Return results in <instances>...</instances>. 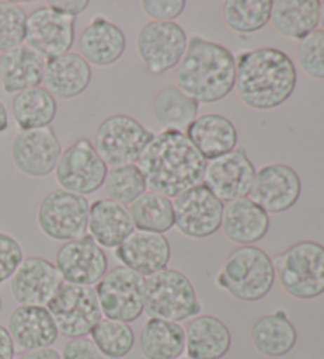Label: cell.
<instances>
[{
	"mask_svg": "<svg viewBox=\"0 0 324 359\" xmlns=\"http://www.w3.org/2000/svg\"><path fill=\"white\" fill-rule=\"evenodd\" d=\"M89 4V0H51V2H48V7L58 11V13L76 18L78 15L84 13Z\"/></svg>",
	"mask_w": 324,
	"mask_h": 359,
	"instance_id": "obj_43",
	"label": "cell"
},
{
	"mask_svg": "<svg viewBox=\"0 0 324 359\" xmlns=\"http://www.w3.org/2000/svg\"><path fill=\"white\" fill-rule=\"evenodd\" d=\"M103 189L109 200L121 203L123 206H130L141 195L146 194L147 185L138 166L126 165L108 170Z\"/></svg>",
	"mask_w": 324,
	"mask_h": 359,
	"instance_id": "obj_37",
	"label": "cell"
},
{
	"mask_svg": "<svg viewBox=\"0 0 324 359\" xmlns=\"http://www.w3.org/2000/svg\"><path fill=\"white\" fill-rule=\"evenodd\" d=\"M144 280L122 264L108 269L95 287L103 317L127 325L138 320L144 313Z\"/></svg>",
	"mask_w": 324,
	"mask_h": 359,
	"instance_id": "obj_10",
	"label": "cell"
},
{
	"mask_svg": "<svg viewBox=\"0 0 324 359\" xmlns=\"http://www.w3.org/2000/svg\"><path fill=\"white\" fill-rule=\"evenodd\" d=\"M8 332L13 339L15 348L34 351L49 348L59 337L51 313L46 307L18 306L8 317Z\"/></svg>",
	"mask_w": 324,
	"mask_h": 359,
	"instance_id": "obj_21",
	"label": "cell"
},
{
	"mask_svg": "<svg viewBox=\"0 0 324 359\" xmlns=\"http://www.w3.org/2000/svg\"><path fill=\"white\" fill-rule=\"evenodd\" d=\"M22 262L24 252L21 244L11 234L0 231V283L13 277Z\"/></svg>",
	"mask_w": 324,
	"mask_h": 359,
	"instance_id": "obj_40",
	"label": "cell"
},
{
	"mask_svg": "<svg viewBox=\"0 0 324 359\" xmlns=\"http://www.w3.org/2000/svg\"><path fill=\"white\" fill-rule=\"evenodd\" d=\"M46 60L27 45H21L0 55V83L7 95H16L39 88L45 76Z\"/></svg>",
	"mask_w": 324,
	"mask_h": 359,
	"instance_id": "obj_27",
	"label": "cell"
},
{
	"mask_svg": "<svg viewBox=\"0 0 324 359\" xmlns=\"http://www.w3.org/2000/svg\"><path fill=\"white\" fill-rule=\"evenodd\" d=\"M176 88L199 104L217 103L236 86V57L220 43L191 36L176 67Z\"/></svg>",
	"mask_w": 324,
	"mask_h": 359,
	"instance_id": "obj_3",
	"label": "cell"
},
{
	"mask_svg": "<svg viewBox=\"0 0 324 359\" xmlns=\"http://www.w3.org/2000/svg\"><path fill=\"white\" fill-rule=\"evenodd\" d=\"M187 34L184 27L173 22L151 21L140 30L136 49L146 70L151 75L163 73L176 68L187 51Z\"/></svg>",
	"mask_w": 324,
	"mask_h": 359,
	"instance_id": "obj_13",
	"label": "cell"
},
{
	"mask_svg": "<svg viewBox=\"0 0 324 359\" xmlns=\"http://www.w3.org/2000/svg\"><path fill=\"white\" fill-rule=\"evenodd\" d=\"M276 277L291 298L310 301L324 293V245L301 241L272 258Z\"/></svg>",
	"mask_w": 324,
	"mask_h": 359,
	"instance_id": "obj_5",
	"label": "cell"
},
{
	"mask_svg": "<svg viewBox=\"0 0 324 359\" xmlns=\"http://www.w3.org/2000/svg\"><path fill=\"white\" fill-rule=\"evenodd\" d=\"M76 39L74 18L58 13L53 8L39 7L27 15L26 45L49 60L72 51Z\"/></svg>",
	"mask_w": 324,
	"mask_h": 359,
	"instance_id": "obj_15",
	"label": "cell"
},
{
	"mask_svg": "<svg viewBox=\"0 0 324 359\" xmlns=\"http://www.w3.org/2000/svg\"><path fill=\"white\" fill-rule=\"evenodd\" d=\"M46 309L60 336L67 339L87 337L103 318L95 288L83 285L64 283Z\"/></svg>",
	"mask_w": 324,
	"mask_h": 359,
	"instance_id": "obj_9",
	"label": "cell"
},
{
	"mask_svg": "<svg viewBox=\"0 0 324 359\" xmlns=\"http://www.w3.org/2000/svg\"><path fill=\"white\" fill-rule=\"evenodd\" d=\"M185 135L205 162L233 152L239 142L238 128L222 114L198 116L187 128Z\"/></svg>",
	"mask_w": 324,
	"mask_h": 359,
	"instance_id": "obj_24",
	"label": "cell"
},
{
	"mask_svg": "<svg viewBox=\"0 0 324 359\" xmlns=\"http://www.w3.org/2000/svg\"><path fill=\"white\" fill-rule=\"evenodd\" d=\"M152 111L160 128L184 132L198 117L199 103L185 95L180 89L170 86L161 89L154 98Z\"/></svg>",
	"mask_w": 324,
	"mask_h": 359,
	"instance_id": "obj_33",
	"label": "cell"
},
{
	"mask_svg": "<svg viewBox=\"0 0 324 359\" xmlns=\"http://www.w3.org/2000/svg\"><path fill=\"white\" fill-rule=\"evenodd\" d=\"M205 165L185 132L179 130H161L154 135L136 162L147 189L170 200L203 184Z\"/></svg>",
	"mask_w": 324,
	"mask_h": 359,
	"instance_id": "obj_1",
	"label": "cell"
},
{
	"mask_svg": "<svg viewBox=\"0 0 324 359\" xmlns=\"http://www.w3.org/2000/svg\"><path fill=\"white\" fill-rule=\"evenodd\" d=\"M62 152L51 127L20 132L11 142V160L18 171L29 177H46L54 172Z\"/></svg>",
	"mask_w": 324,
	"mask_h": 359,
	"instance_id": "obj_18",
	"label": "cell"
},
{
	"mask_svg": "<svg viewBox=\"0 0 324 359\" xmlns=\"http://www.w3.org/2000/svg\"><path fill=\"white\" fill-rule=\"evenodd\" d=\"M179 359H189V358H179Z\"/></svg>",
	"mask_w": 324,
	"mask_h": 359,
	"instance_id": "obj_49",
	"label": "cell"
},
{
	"mask_svg": "<svg viewBox=\"0 0 324 359\" xmlns=\"http://www.w3.org/2000/svg\"><path fill=\"white\" fill-rule=\"evenodd\" d=\"M272 0H228L223 21L236 34H255L271 22Z\"/></svg>",
	"mask_w": 324,
	"mask_h": 359,
	"instance_id": "obj_35",
	"label": "cell"
},
{
	"mask_svg": "<svg viewBox=\"0 0 324 359\" xmlns=\"http://www.w3.org/2000/svg\"><path fill=\"white\" fill-rule=\"evenodd\" d=\"M108 170L92 141L81 138L62 152L54 172L62 190L87 196L103 187Z\"/></svg>",
	"mask_w": 324,
	"mask_h": 359,
	"instance_id": "obj_11",
	"label": "cell"
},
{
	"mask_svg": "<svg viewBox=\"0 0 324 359\" xmlns=\"http://www.w3.org/2000/svg\"><path fill=\"white\" fill-rule=\"evenodd\" d=\"M174 226L190 239L214 236L222 228L223 204L204 184L195 185L174 198Z\"/></svg>",
	"mask_w": 324,
	"mask_h": 359,
	"instance_id": "obj_12",
	"label": "cell"
},
{
	"mask_svg": "<svg viewBox=\"0 0 324 359\" xmlns=\"http://www.w3.org/2000/svg\"><path fill=\"white\" fill-rule=\"evenodd\" d=\"M62 359H106L89 337L70 339L62 350Z\"/></svg>",
	"mask_w": 324,
	"mask_h": 359,
	"instance_id": "obj_42",
	"label": "cell"
},
{
	"mask_svg": "<svg viewBox=\"0 0 324 359\" xmlns=\"http://www.w3.org/2000/svg\"><path fill=\"white\" fill-rule=\"evenodd\" d=\"M269 226V214H266L248 198L227 203L225 210H223L222 230L234 244H257L266 238Z\"/></svg>",
	"mask_w": 324,
	"mask_h": 359,
	"instance_id": "obj_28",
	"label": "cell"
},
{
	"mask_svg": "<svg viewBox=\"0 0 324 359\" xmlns=\"http://www.w3.org/2000/svg\"><path fill=\"white\" fill-rule=\"evenodd\" d=\"M55 268L65 283L93 287L108 272L109 263L104 250L90 234L60 245L55 253Z\"/></svg>",
	"mask_w": 324,
	"mask_h": 359,
	"instance_id": "obj_17",
	"label": "cell"
},
{
	"mask_svg": "<svg viewBox=\"0 0 324 359\" xmlns=\"http://www.w3.org/2000/svg\"><path fill=\"white\" fill-rule=\"evenodd\" d=\"M154 135L135 117L114 114L100 123L92 144L108 168H117L136 165Z\"/></svg>",
	"mask_w": 324,
	"mask_h": 359,
	"instance_id": "obj_7",
	"label": "cell"
},
{
	"mask_svg": "<svg viewBox=\"0 0 324 359\" xmlns=\"http://www.w3.org/2000/svg\"><path fill=\"white\" fill-rule=\"evenodd\" d=\"M255 172L257 170L247 149L238 146L227 156L208 162L203 184L225 204L247 198Z\"/></svg>",
	"mask_w": 324,
	"mask_h": 359,
	"instance_id": "obj_16",
	"label": "cell"
},
{
	"mask_svg": "<svg viewBox=\"0 0 324 359\" xmlns=\"http://www.w3.org/2000/svg\"><path fill=\"white\" fill-rule=\"evenodd\" d=\"M8 111L5 108L4 102H0V135L5 133L8 130Z\"/></svg>",
	"mask_w": 324,
	"mask_h": 359,
	"instance_id": "obj_46",
	"label": "cell"
},
{
	"mask_svg": "<svg viewBox=\"0 0 324 359\" xmlns=\"http://www.w3.org/2000/svg\"><path fill=\"white\" fill-rule=\"evenodd\" d=\"M201 301L184 272L163 269L144 280V313L173 323L201 315Z\"/></svg>",
	"mask_w": 324,
	"mask_h": 359,
	"instance_id": "obj_6",
	"label": "cell"
},
{
	"mask_svg": "<svg viewBox=\"0 0 324 359\" xmlns=\"http://www.w3.org/2000/svg\"><path fill=\"white\" fill-rule=\"evenodd\" d=\"M0 311H2V296H0Z\"/></svg>",
	"mask_w": 324,
	"mask_h": 359,
	"instance_id": "obj_48",
	"label": "cell"
},
{
	"mask_svg": "<svg viewBox=\"0 0 324 359\" xmlns=\"http://www.w3.org/2000/svg\"><path fill=\"white\" fill-rule=\"evenodd\" d=\"M89 210L90 203L86 196L58 189L41 200L36 224L46 238L70 243L89 231Z\"/></svg>",
	"mask_w": 324,
	"mask_h": 359,
	"instance_id": "obj_8",
	"label": "cell"
},
{
	"mask_svg": "<svg viewBox=\"0 0 324 359\" xmlns=\"http://www.w3.org/2000/svg\"><path fill=\"white\" fill-rule=\"evenodd\" d=\"M140 350L146 359H179L185 351V330L173 321L149 318L140 331Z\"/></svg>",
	"mask_w": 324,
	"mask_h": 359,
	"instance_id": "obj_31",
	"label": "cell"
},
{
	"mask_svg": "<svg viewBox=\"0 0 324 359\" xmlns=\"http://www.w3.org/2000/svg\"><path fill=\"white\" fill-rule=\"evenodd\" d=\"M90 340L106 359H123L133 350L135 332L122 321L102 318L92 330Z\"/></svg>",
	"mask_w": 324,
	"mask_h": 359,
	"instance_id": "obj_36",
	"label": "cell"
},
{
	"mask_svg": "<svg viewBox=\"0 0 324 359\" xmlns=\"http://www.w3.org/2000/svg\"><path fill=\"white\" fill-rule=\"evenodd\" d=\"M135 231L130 209L109 198L90 204L89 234L102 249H117Z\"/></svg>",
	"mask_w": 324,
	"mask_h": 359,
	"instance_id": "obj_26",
	"label": "cell"
},
{
	"mask_svg": "<svg viewBox=\"0 0 324 359\" xmlns=\"http://www.w3.org/2000/svg\"><path fill=\"white\" fill-rule=\"evenodd\" d=\"M215 283L238 301H261L276 283L272 258L257 245H239L223 262Z\"/></svg>",
	"mask_w": 324,
	"mask_h": 359,
	"instance_id": "obj_4",
	"label": "cell"
},
{
	"mask_svg": "<svg viewBox=\"0 0 324 359\" xmlns=\"http://www.w3.org/2000/svg\"><path fill=\"white\" fill-rule=\"evenodd\" d=\"M297 70L282 49L257 48L236 59V86L241 102L250 109L271 111L290 100L296 89Z\"/></svg>",
	"mask_w": 324,
	"mask_h": 359,
	"instance_id": "obj_2",
	"label": "cell"
},
{
	"mask_svg": "<svg viewBox=\"0 0 324 359\" xmlns=\"http://www.w3.org/2000/svg\"><path fill=\"white\" fill-rule=\"evenodd\" d=\"M11 114L21 132L51 127L58 114V100L39 86L15 95L11 102Z\"/></svg>",
	"mask_w": 324,
	"mask_h": 359,
	"instance_id": "obj_32",
	"label": "cell"
},
{
	"mask_svg": "<svg viewBox=\"0 0 324 359\" xmlns=\"http://www.w3.org/2000/svg\"><path fill=\"white\" fill-rule=\"evenodd\" d=\"M320 26H321V30H324V2H321V8H320Z\"/></svg>",
	"mask_w": 324,
	"mask_h": 359,
	"instance_id": "obj_47",
	"label": "cell"
},
{
	"mask_svg": "<svg viewBox=\"0 0 324 359\" xmlns=\"http://www.w3.org/2000/svg\"><path fill=\"white\" fill-rule=\"evenodd\" d=\"M250 337L255 350L263 356L282 358L296 346L297 331L288 313L278 309L255 321Z\"/></svg>",
	"mask_w": 324,
	"mask_h": 359,
	"instance_id": "obj_29",
	"label": "cell"
},
{
	"mask_svg": "<svg viewBox=\"0 0 324 359\" xmlns=\"http://www.w3.org/2000/svg\"><path fill=\"white\" fill-rule=\"evenodd\" d=\"M231 344L229 327L214 315H198L187 323L185 351L189 359H223L231 350Z\"/></svg>",
	"mask_w": 324,
	"mask_h": 359,
	"instance_id": "obj_25",
	"label": "cell"
},
{
	"mask_svg": "<svg viewBox=\"0 0 324 359\" xmlns=\"http://www.w3.org/2000/svg\"><path fill=\"white\" fill-rule=\"evenodd\" d=\"M55 264L41 257H29L10 278L11 294L20 306L46 307L64 285Z\"/></svg>",
	"mask_w": 324,
	"mask_h": 359,
	"instance_id": "obj_19",
	"label": "cell"
},
{
	"mask_svg": "<svg viewBox=\"0 0 324 359\" xmlns=\"http://www.w3.org/2000/svg\"><path fill=\"white\" fill-rule=\"evenodd\" d=\"M18 359H62L60 353L55 351L54 348H41L34 351H22Z\"/></svg>",
	"mask_w": 324,
	"mask_h": 359,
	"instance_id": "obj_45",
	"label": "cell"
},
{
	"mask_svg": "<svg viewBox=\"0 0 324 359\" xmlns=\"http://www.w3.org/2000/svg\"><path fill=\"white\" fill-rule=\"evenodd\" d=\"M92 67L79 53H67L46 60L43 83L55 100H73L89 89Z\"/></svg>",
	"mask_w": 324,
	"mask_h": 359,
	"instance_id": "obj_23",
	"label": "cell"
},
{
	"mask_svg": "<svg viewBox=\"0 0 324 359\" xmlns=\"http://www.w3.org/2000/svg\"><path fill=\"white\" fill-rule=\"evenodd\" d=\"M16 348L8 330L0 325V359H15Z\"/></svg>",
	"mask_w": 324,
	"mask_h": 359,
	"instance_id": "obj_44",
	"label": "cell"
},
{
	"mask_svg": "<svg viewBox=\"0 0 324 359\" xmlns=\"http://www.w3.org/2000/svg\"><path fill=\"white\" fill-rule=\"evenodd\" d=\"M302 182L297 171L283 163H271L255 172L247 198L266 214H283L299 201Z\"/></svg>",
	"mask_w": 324,
	"mask_h": 359,
	"instance_id": "obj_14",
	"label": "cell"
},
{
	"mask_svg": "<svg viewBox=\"0 0 324 359\" xmlns=\"http://www.w3.org/2000/svg\"><path fill=\"white\" fill-rule=\"evenodd\" d=\"M27 13L20 4L0 2V53L24 45Z\"/></svg>",
	"mask_w": 324,
	"mask_h": 359,
	"instance_id": "obj_38",
	"label": "cell"
},
{
	"mask_svg": "<svg viewBox=\"0 0 324 359\" xmlns=\"http://www.w3.org/2000/svg\"><path fill=\"white\" fill-rule=\"evenodd\" d=\"M320 0H276L271 24L280 35L301 41L320 26Z\"/></svg>",
	"mask_w": 324,
	"mask_h": 359,
	"instance_id": "obj_30",
	"label": "cell"
},
{
	"mask_svg": "<svg viewBox=\"0 0 324 359\" xmlns=\"http://www.w3.org/2000/svg\"><path fill=\"white\" fill-rule=\"evenodd\" d=\"M185 0H142L141 8L154 21L173 22L184 13Z\"/></svg>",
	"mask_w": 324,
	"mask_h": 359,
	"instance_id": "obj_41",
	"label": "cell"
},
{
	"mask_svg": "<svg viewBox=\"0 0 324 359\" xmlns=\"http://www.w3.org/2000/svg\"><path fill=\"white\" fill-rule=\"evenodd\" d=\"M114 255L122 266L146 278L168 269L171 245L165 234L136 230L117 247Z\"/></svg>",
	"mask_w": 324,
	"mask_h": 359,
	"instance_id": "obj_20",
	"label": "cell"
},
{
	"mask_svg": "<svg viewBox=\"0 0 324 359\" xmlns=\"http://www.w3.org/2000/svg\"><path fill=\"white\" fill-rule=\"evenodd\" d=\"M79 54L89 65L109 67L122 59L127 49L126 34L119 26L98 15L92 18L78 41Z\"/></svg>",
	"mask_w": 324,
	"mask_h": 359,
	"instance_id": "obj_22",
	"label": "cell"
},
{
	"mask_svg": "<svg viewBox=\"0 0 324 359\" xmlns=\"http://www.w3.org/2000/svg\"><path fill=\"white\" fill-rule=\"evenodd\" d=\"M297 60L305 75L324 79V30L316 29L299 41Z\"/></svg>",
	"mask_w": 324,
	"mask_h": 359,
	"instance_id": "obj_39",
	"label": "cell"
},
{
	"mask_svg": "<svg viewBox=\"0 0 324 359\" xmlns=\"http://www.w3.org/2000/svg\"><path fill=\"white\" fill-rule=\"evenodd\" d=\"M128 209L138 231L165 234L174 226L173 201L155 191L147 190Z\"/></svg>",
	"mask_w": 324,
	"mask_h": 359,
	"instance_id": "obj_34",
	"label": "cell"
}]
</instances>
